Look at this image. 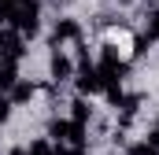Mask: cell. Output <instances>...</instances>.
<instances>
[{"instance_id": "6da1fadb", "label": "cell", "mask_w": 159, "mask_h": 155, "mask_svg": "<svg viewBox=\"0 0 159 155\" xmlns=\"http://www.w3.org/2000/svg\"><path fill=\"white\" fill-rule=\"evenodd\" d=\"M96 70L104 78V85H122L126 78H129V63L119 55V48L107 41L104 48H100V63H96Z\"/></svg>"}, {"instance_id": "7a4b0ae2", "label": "cell", "mask_w": 159, "mask_h": 155, "mask_svg": "<svg viewBox=\"0 0 159 155\" xmlns=\"http://www.w3.org/2000/svg\"><path fill=\"white\" fill-rule=\"evenodd\" d=\"M85 37V30H81L78 19H70V15H59L56 22H52V33H48V44L52 48H63V44H74V41Z\"/></svg>"}, {"instance_id": "3957f363", "label": "cell", "mask_w": 159, "mask_h": 155, "mask_svg": "<svg viewBox=\"0 0 159 155\" xmlns=\"http://www.w3.org/2000/svg\"><path fill=\"white\" fill-rule=\"evenodd\" d=\"M22 55H26V37L15 26L0 22V63H19Z\"/></svg>"}, {"instance_id": "277c9868", "label": "cell", "mask_w": 159, "mask_h": 155, "mask_svg": "<svg viewBox=\"0 0 159 155\" xmlns=\"http://www.w3.org/2000/svg\"><path fill=\"white\" fill-rule=\"evenodd\" d=\"M74 92L78 96H89V100L104 92V78L96 70V63H81L78 70H74Z\"/></svg>"}, {"instance_id": "5b68a950", "label": "cell", "mask_w": 159, "mask_h": 155, "mask_svg": "<svg viewBox=\"0 0 159 155\" xmlns=\"http://www.w3.org/2000/svg\"><path fill=\"white\" fill-rule=\"evenodd\" d=\"M74 70H78V63L63 48H52V55H48V78L56 85H63V81H74Z\"/></svg>"}, {"instance_id": "8992f818", "label": "cell", "mask_w": 159, "mask_h": 155, "mask_svg": "<svg viewBox=\"0 0 159 155\" xmlns=\"http://www.w3.org/2000/svg\"><path fill=\"white\" fill-rule=\"evenodd\" d=\"M7 96H11V104H15V107H26V104H34V96H37V81L19 78V81H15V89H11Z\"/></svg>"}, {"instance_id": "52a82bcc", "label": "cell", "mask_w": 159, "mask_h": 155, "mask_svg": "<svg viewBox=\"0 0 159 155\" xmlns=\"http://www.w3.org/2000/svg\"><path fill=\"white\" fill-rule=\"evenodd\" d=\"M93 115H96V111H93L89 96H74V100H70V122H85V126H89Z\"/></svg>"}, {"instance_id": "ba28073f", "label": "cell", "mask_w": 159, "mask_h": 155, "mask_svg": "<svg viewBox=\"0 0 159 155\" xmlns=\"http://www.w3.org/2000/svg\"><path fill=\"white\" fill-rule=\"evenodd\" d=\"M48 137L56 140V144H67V137H70V118H48Z\"/></svg>"}, {"instance_id": "9c48e42d", "label": "cell", "mask_w": 159, "mask_h": 155, "mask_svg": "<svg viewBox=\"0 0 159 155\" xmlns=\"http://www.w3.org/2000/svg\"><path fill=\"white\" fill-rule=\"evenodd\" d=\"M15 81H19V63H0V92L4 96L15 89Z\"/></svg>"}, {"instance_id": "30bf717a", "label": "cell", "mask_w": 159, "mask_h": 155, "mask_svg": "<svg viewBox=\"0 0 159 155\" xmlns=\"http://www.w3.org/2000/svg\"><path fill=\"white\" fill-rule=\"evenodd\" d=\"M141 33L152 41V44L159 41V7H148V11H144V30H141Z\"/></svg>"}, {"instance_id": "8fae6325", "label": "cell", "mask_w": 159, "mask_h": 155, "mask_svg": "<svg viewBox=\"0 0 159 155\" xmlns=\"http://www.w3.org/2000/svg\"><path fill=\"white\" fill-rule=\"evenodd\" d=\"M126 155H159V148L152 144V140L141 137V140H129V144H126Z\"/></svg>"}, {"instance_id": "7c38bea8", "label": "cell", "mask_w": 159, "mask_h": 155, "mask_svg": "<svg viewBox=\"0 0 159 155\" xmlns=\"http://www.w3.org/2000/svg\"><path fill=\"white\" fill-rule=\"evenodd\" d=\"M26 152H30V155H52V152H56V140H52V137H37V140H30Z\"/></svg>"}, {"instance_id": "4fadbf2b", "label": "cell", "mask_w": 159, "mask_h": 155, "mask_svg": "<svg viewBox=\"0 0 159 155\" xmlns=\"http://www.w3.org/2000/svg\"><path fill=\"white\" fill-rule=\"evenodd\" d=\"M122 96H126V92H122V85H104V100H107V107H111V111H119V107H122Z\"/></svg>"}, {"instance_id": "5bb4252c", "label": "cell", "mask_w": 159, "mask_h": 155, "mask_svg": "<svg viewBox=\"0 0 159 155\" xmlns=\"http://www.w3.org/2000/svg\"><path fill=\"white\" fill-rule=\"evenodd\" d=\"M11 111H15V104H11V96H4V92H0V129L7 126V118H11Z\"/></svg>"}, {"instance_id": "9a60e30c", "label": "cell", "mask_w": 159, "mask_h": 155, "mask_svg": "<svg viewBox=\"0 0 159 155\" xmlns=\"http://www.w3.org/2000/svg\"><path fill=\"white\" fill-rule=\"evenodd\" d=\"M144 140H152V144L159 148V126H152V129H148V137H144Z\"/></svg>"}, {"instance_id": "2e32d148", "label": "cell", "mask_w": 159, "mask_h": 155, "mask_svg": "<svg viewBox=\"0 0 159 155\" xmlns=\"http://www.w3.org/2000/svg\"><path fill=\"white\" fill-rule=\"evenodd\" d=\"M67 155H85V148H81V144H70V148H67Z\"/></svg>"}, {"instance_id": "e0dca14e", "label": "cell", "mask_w": 159, "mask_h": 155, "mask_svg": "<svg viewBox=\"0 0 159 155\" xmlns=\"http://www.w3.org/2000/svg\"><path fill=\"white\" fill-rule=\"evenodd\" d=\"M7 155H30V152H26V148H11Z\"/></svg>"}, {"instance_id": "ac0fdd59", "label": "cell", "mask_w": 159, "mask_h": 155, "mask_svg": "<svg viewBox=\"0 0 159 155\" xmlns=\"http://www.w3.org/2000/svg\"><path fill=\"white\" fill-rule=\"evenodd\" d=\"M115 4H122V7H129V4H137V0H115Z\"/></svg>"}, {"instance_id": "d6986e66", "label": "cell", "mask_w": 159, "mask_h": 155, "mask_svg": "<svg viewBox=\"0 0 159 155\" xmlns=\"http://www.w3.org/2000/svg\"><path fill=\"white\" fill-rule=\"evenodd\" d=\"M144 4H148V7H159V0H144Z\"/></svg>"}, {"instance_id": "ffe728a7", "label": "cell", "mask_w": 159, "mask_h": 155, "mask_svg": "<svg viewBox=\"0 0 159 155\" xmlns=\"http://www.w3.org/2000/svg\"><path fill=\"white\" fill-rule=\"evenodd\" d=\"M156 126H159V115H156Z\"/></svg>"}, {"instance_id": "44dd1931", "label": "cell", "mask_w": 159, "mask_h": 155, "mask_svg": "<svg viewBox=\"0 0 159 155\" xmlns=\"http://www.w3.org/2000/svg\"><path fill=\"white\" fill-rule=\"evenodd\" d=\"M67 4H74V0H67Z\"/></svg>"}]
</instances>
